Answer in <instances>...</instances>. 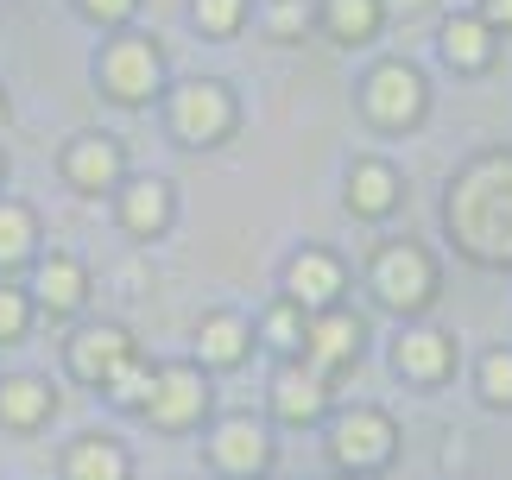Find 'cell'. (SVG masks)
Returning <instances> with one entry per match:
<instances>
[{"label":"cell","mask_w":512,"mask_h":480,"mask_svg":"<svg viewBox=\"0 0 512 480\" xmlns=\"http://www.w3.org/2000/svg\"><path fill=\"white\" fill-rule=\"evenodd\" d=\"M190 19L203 26V38H234L247 19V0H190Z\"/></svg>","instance_id":"28"},{"label":"cell","mask_w":512,"mask_h":480,"mask_svg":"<svg viewBox=\"0 0 512 480\" xmlns=\"http://www.w3.org/2000/svg\"><path fill=\"white\" fill-rule=\"evenodd\" d=\"M361 348H367V323L354 310H317L310 316V335H304V360L317 367L323 379H336L348 367H361Z\"/></svg>","instance_id":"12"},{"label":"cell","mask_w":512,"mask_h":480,"mask_svg":"<svg viewBox=\"0 0 512 480\" xmlns=\"http://www.w3.org/2000/svg\"><path fill=\"white\" fill-rule=\"evenodd\" d=\"M57 468H64V480H133V455L121 449V436L89 430V436H76L64 449Z\"/></svg>","instance_id":"21"},{"label":"cell","mask_w":512,"mask_h":480,"mask_svg":"<svg viewBox=\"0 0 512 480\" xmlns=\"http://www.w3.org/2000/svg\"><path fill=\"white\" fill-rule=\"evenodd\" d=\"M114 196H121L114 215H121V228L133 240H159L177 222V190L165 184V177H133V184H121Z\"/></svg>","instance_id":"16"},{"label":"cell","mask_w":512,"mask_h":480,"mask_svg":"<svg viewBox=\"0 0 512 480\" xmlns=\"http://www.w3.org/2000/svg\"><path fill=\"white\" fill-rule=\"evenodd\" d=\"M133 7H140V0H76V13L95 19V26H127Z\"/></svg>","instance_id":"30"},{"label":"cell","mask_w":512,"mask_h":480,"mask_svg":"<svg viewBox=\"0 0 512 480\" xmlns=\"http://www.w3.org/2000/svg\"><path fill=\"white\" fill-rule=\"evenodd\" d=\"M430 0H386V13H424Z\"/></svg>","instance_id":"32"},{"label":"cell","mask_w":512,"mask_h":480,"mask_svg":"<svg viewBox=\"0 0 512 480\" xmlns=\"http://www.w3.org/2000/svg\"><path fill=\"white\" fill-rule=\"evenodd\" d=\"M475 392H481V405L512 411V348L481 354V367H475Z\"/></svg>","instance_id":"25"},{"label":"cell","mask_w":512,"mask_h":480,"mask_svg":"<svg viewBox=\"0 0 512 480\" xmlns=\"http://www.w3.org/2000/svg\"><path fill=\"white\" fill-rule=\"evenodd\" d=\"M481 19L494 32H512V0H481Z\"/></svg>","instance_id":"31"},{"label":"cell","mask_w":512,"mask_h":480,"mask_svg":"<svg viewBox=\"0 0 512 480\" xmlns=\"http://www.w3.org/2000/svg\"><path fill=\"white\" fill-rule=\"evenodd\" d=\"M456 335L449 329H399V342H392V373L405 379V386H449L456 379Z\"/></svg>","instance_id":"11"},{"label":"cell","mask_w":512,"mask_h":480,"mask_svg":"<svg viewBox=\"0 0 512 480\" xmlns=\"http://www.w3.org/2000/svg\"><path fill=\"white\" fill-rule=\"evenodd\" d=\"M437 51H443V64L456 76H481V70H494L500 38H494V26H487L481 13H456V19H443Z\"/></svg>","instance_id":"20"},{"label":"cell","mask_w":512,"mask_h":480,"mask_svg":"<svg viewBox=\"0 0 512 480\" xmlns=\"http://www.w3.org/2000/svg\"><path fill=\"white\" fill-rule=\"evenodd\" d=\"M247 354H253V323L241 310H209L196 323V367L203 373H234L247 367Z\"/></svg>","instance_id":"17"},{"label":"cell","mask_w":512,"mask_h":480,"mask_svg":"<svg viewBox=\"0 0 512 480\" xmlns=\"http://www.w3.org/2000/svg\"><path fill=\"white\" fill-rule=\"evenodd\" d=\"M203 449H209V468L228 474V480H266L272 468H279V443H272V430L260 424V417H247V411L222 417V424L209 430Z\"/></svg>","instance_id":"8"},{"label":"cell","mask_w":512,"mask_h":480,"mask_svg":"<svg viewBox=\"0 0 512 480\" xmlns=\"http://www.w3.org/2000/svg\"><path fill=\"white\" fill-rule=\"evenodd\" d=\"M304 335H310V316L291 304V297H279V304H272L266 316H260V342L272 348V354H304Z\"/></svg>","instance_id":"24"},{"label":"cell","mask_w":512,"mask_h":480,"mask_svg":"<svg viewBox=\"0 0 512 480\" xmlns=\"http://www.w3.org/2000/svg\"><path fill=\"white\" fill-rule=\"evenodd\" d=\"M209 405H215L209 373L196 360H165V367H152V392H146L140 417L159 436H190V430H203Z\"/></svg>","instance_id":"4"},{"label":"cell","mask_w":512,"mask_h":480,"mask_svg":"<svg viewBox=\"0 0 512 480\" xmlns=\"http://www.w3.org/2000/svg\"><path fill=\"white\" fill-rule=\"evenodd\" d=\"M449 240L475 266H512V152H481L443 196Z\"/></svg>","instance_id":"1"},{"label":"cell","mask_w":512,"mask_h":480,"mask_svg":"<svg viewBox=\"0 0 512 480\" xmlns=\"http://www.w3.org/2000/svg\"><path fill=\"white\" fill-rule=\"evenodd\" d=\"M392 455H399V424L380 411V405H348L342 417H329V462L336 474H380L392 468Z\"/></svg>","instance_id":"5"},{"label":"cell","mask_w":512,"mask_h":480,"mask_svg":"<svg viewBox=\"0 0 512 480\" xmlns=\"http://www.w3.org/2000/svg\"><path fill=\"white\" fill-rule=\"evenodd\" d=\"M51 417H57V386L51 379H38V373H7L0 379V430L32 436V430H45Z\"/></svg>","instance_id":"18"},{"label":"cell","mask_w":512,"mask_h":480,"mask_svg":"<svg viewBox=\"0 0 512 480\" xmlns=\"http://www.w3.org/2000/svg\"><path fill=\"white\" fill-rule=\"evenodd\" d=\"M7 114H13V108H7V89H0V127H7Z\"/></svg>","instance_id":"33"},{"label":"cell","mask_w":512,"mask_h":480,"mask_svg":"<svg viewBox=\"0 0 512 480\" xmlns=\"http://www.w3.org/2000/svg\"><path fill=\"white\" fill-rule=\"evenodd\" d=\"M38 259V215L19 196H0V272H19Z\"/></svg>","instance_id":"22"},{"label":"cell","mask_w":512,"mask_h":480,"mask_svg":"<svg viewBox=\"0 0 512 480\" xmlns=\"http://www.w3.org/2000/svg\"><path fill=\"white\" fill-rule=\"evenodd\" d=\"M367 291H373V304L392 310V316H424L437 304V259H430L418 240H386V247L367 259Z\"/></svg>","instance_id":"2"},{"label":"cell","mask_w":512,"mask_h":480,"mask_svg":"<svg viewBox=\"0 0 512 480\" xmlns=\"http://www.w3.org/2000/svg\"><path fill=\"white\" fill-rule=\"evenodd\" d=\"M266 480H272V474H266Z\"/></svg>","instance_id":"36"},{"label":"cell","mask_w":512,"mask_h":480,"mask_svg":"<svg viewBox=\"0 0 512 480\" xmlns=\"http://www.w3.org/2000/svg\"><path fill=\"white\" fill-rule=\"evenodd\" d=\"M336 480H354V474H336Z\"/></svg>","instance_id":"35"},{"label":"cell","mask_w":512,"mask_h":480,"mask_svg":"<svg viewBox=\"0 0 512 480\" xmlns=\"http://www.w3.org/2000/svg\"><path fill=\"white\" fill-rule=\"evenodd\" d=\"M133 354H140V342H133L121 323H83V329L64 342V367H70V379H83V386L102 392Z\"/></svg>","instance_id":"10"},{"label":"cell","mask_w":512,"mask_h":480,"mask_svg":"<svg viewBox=\"0 0 512 480\" xmlns=\"http://www.w3.org/2000/svg\"><path fill=\"white\" fill-rule=\"evenodd\" d=\"M342 291H348V266L329 247H304V253H291V266H285V297L298 304L304 316H317V310H336L342 304Z\"/></svg>","instance_id":"13"},{"label":"cell","mask_w":512,"mask_h":480,"mask_svg":"<svg viewBox=\"0 0 512 480\" xmlns=\"http://www.w3.org/2000/svg\"><path fill=\"white\" fill-rule=\"evenodd\" d=\"M95 83H102L108 102L146 108L152 95L165 89V51L152 45V38H140V32H121V38L102 45V57H95Z\"/></svg>","instance_id":"7"},{"label":"cell","mask_w":512,"mask_h":480,"mask_svg":"<svg viewBox=\"0 0 512 480\" xmlns=\"http://www.w3.org/2000/svg\"><path fill=\"white\" fill-rule=\"evenodd\" d=\"M32 291L26 285H0V348H13V342H26V329H32Z\"/></svg>","instance_id":"27"},{"label":"cell","mask_w":512,"mask_h":480,"mask_svg":"<svg viewBox=\"0 0 512 480\" xmlns=\"http://www.w3.org/2000/svg\"><path fill=\"white\" fill-rule=\"evenodd\" d=\"M329 398H336V386H329L317 367H304V360H285V367L272 373V417L291 424V430L323 424V417H329Z\"/></svg>","instance_id":"15"},{"label":"cell","mask_w":512,"mask_h":480,"mask_svg":"<svg viewBox=\"0 0 512 480\" xmlns=\"http://www.w3.org/2000/svg\"><path fill=\"white\" fill-rule=\"evenodd\" d=\"M361 114H367L380 133H411V127L430 114V83H424V70L405 64V57L373 64V70L361 76Z\"/></svg>","instance_id":"6"},{"label":"cell","mask_w":512,"mask_h":480,"mask_svg":"<svg viewBox=\"0 0 512 480\" xmlns=\"http://www.w3.org/2000/svg\"><path fill=\"white\" fill-rule=\"evenodd\" d=\"M304 26H310L304 0H272V13H266V32L272 38H304Z\"/></svg>","instance_id":"29"},{"label":"cell","mask_w":512,"mask_h":480,"mask_svg":"<svg viewBox=\"0 0 512 480\" xmlns=\"http://www.w3.org/2000/svg\"><path fill=\"white\" fill-rule=\"evenodd\" d=\"M102 392H108V405H121V411H140V405H146V392H152V360H146V354H133V360H127V367L108 379Z\"/></svg>","instance_id":"26"},{"label":"cell","mask_w":512,"mask_h":480,"mask_svg":"<svg viewBox=\"0 0 512 480\" xmlns=\"http://www.w3.org/2000/svg\"><path fill=\"white\" fill-rule=\"evenodd\" d=\"M0 184H7V152H0Z\"/></svg>","instance_id":"34"},{"label":"cell","mask_w":512,"mask_h":480,"mask_svg":"<svg viewBox=\"0 0 512 480\" xmlns=\"http://www.w3.org/2000/svg\"><path fill=\"white\" fill-rule=\"evenodd\" d=\"M26 291H32V310L38 316H76V310L89 304L95 285H89V266L76 253H38Z\"/></svg>","instance_id":"14"},{"label":"cell","mask_w":512,"mask_h":480,"mask_svg":"<svg viewBox=\"0 0 512 480\" xmlns=\"http://www.w3.org/2000/svg\"><path fill=\"white\" fill-rule=\"evenodd\" d=\"M399 203H405V177L392 171L386 158H354V165H348V215H361V222H386Z\"/></svg>","instance_id":"19"},{"label":"cell","mask_w":512,"mask_h":480,"mask_svg":"<svg viewBox=\"0 0 512 480\" xmlns=\"http://www.w3.org/2000/svg\"><path fill=\"white\" fill-rule=\"evenodd\" d=\"M165 127L177 146L203 152V146H222V139L241 127V102H234L228 83H215V76H190V83H177L165 95Z\"/></svg>","instance_id":"3"},{"label":"cell","mask_w":512,"mask_h":480,"mask_svg":"<svg viewBox=\"0 0 512 480\" xmlns=\"http://www.w3.org/2000/svg\"><path fill=\"white\" fill-rule=\"evenodd\" d=\"M57 171H64V184L76 196H108L127 184V146L114 133H76L64 158H57Z\"/></svg>","instance_id":"9"},{"label":"cell","mask_w":512,"mask_h":480,"mask_svg":"<svg viewBox=\"0 0 512 480\" xmlns=\"http://www.w3.org/2000/svg\"><path fill=\"white\" fill-rule=\"evenodd\" d=\"M386 26V0H329L323 7V32L336 45H373Z\"/></svg>","instance_id":"23"}]
</instances>
